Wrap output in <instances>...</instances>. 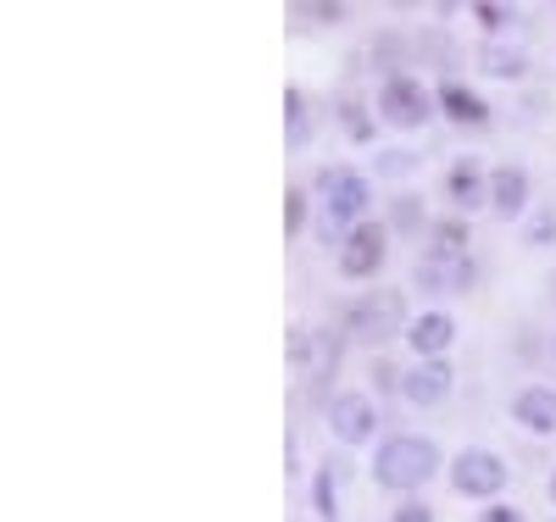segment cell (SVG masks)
<instances>
[{"label": "cell", "instance_id": "1", "mask_svg": "<svg viewBox=\"0 0 556 522\" xmlns=\"http://www.w3.org/2000/svg\"><path fill=\"white\" fill-rule=\"evenodd\" d=\"M434 467H440L434 440H412V434L379 445V461H374V472H379L384 489H417V484H429Z\"/></svg>", "mask_w": 556, "mask_h": 522}, {"label": "cell", "instance_id": "2", "mask_svg": "<svg viewBox=\"0 0 556 522\" xmlns=\"http://www.w3.org/2000/svg\"><path fill=\"white\" fill-rule=\"evenodd\" d=\"M323 195H329L323 201V233H329V245H334V233L367 212V178L351 173V167H329L323 173Z\"/></svg>", "mask_w": 556, "mask_h": 522}, {"label": "cell", "instance_id": "3", "mask_svg": "<svg viewBox=\"0 0 556 522\" xmlns=\"http://www.w3.org/2000/svg\"><path fill=\"white\" fill-rule=\"evenodd\" d=\"M345 322H351V334H362V340H395L406 328V306H401L395 290H379V295L356 301Z\"/></svg>", "mask_w": 556, "mask_h": 522}, {"label": "cell", "instance_id": "4", "mask_svg": "<svg viewBox=\"0 0 556 522\" xmlns=\"http://www.w3.org/2000/svg\"><path fill=\"white\" fill-rule=\"evenodd\" d=\"M451 489L456 495H501L506 489V467L490 450H462L451 467Z\"/></svg>", "mask_w": 556, "mask_h": 522}, {"label": "cell", "instance_id": "5", "mask_svg": "<svg viewBox=\"0 0 556 522\" xmlns=\"http://www.w3.org/2000/svg\"><path fill=\"white\" fill-rule=\"evenodd\" d=\"M417 283L434 295H462L473 283V256H451V251H424L417 256Z\"/></svg>", "mask_w": 556, "mask_h": 522}, {"label": "cell", "instance_id": "6", "mask_svg": "<svg viewBox=\"0 0 556 522\" xmlns=\"http://www.w3.org/2000/svg\"><path fill=\"white\" fill-rule=\"evenodd\" d=\"M429 89L424 84H417V78H390L384 84V94H379V112L395 123V128H417V123H424L429 117Z\"/></svg>", "mask_w": 556, "mask_h": 522}, {"label": "cell", "instance_id": "7", "mask_svg": "<svg viewBox=\"0 0 556 522\" xmlns=\"http://www.w3.org/2000/svg\"><path fill=\"white\" fill-rule=\"evenodd\" d=\"M374 400L367 395H334V406H329V429H334V440H345V445H367L374 440Z\"/></svg>", "mask_w": 556, "mask_h": 522}, {"label": "cell", "instance_id": "8", "mask_svg": "<svg viewBox=\"0 0 556 522\" xmlns=\"http://www.w3.org/2000/svg\"><path fill=\"white\" fill-rule=\"evenodd\" d=\"M379 262H384V228L362 222L351 240L340 245V272L345 278H367V272H379Z\"/></svg>", "mask_w": 556, "mask_h": 522}, {"label": "cell", "instance_id": "9", "mask_svg": "<svg viewBox=\"0 0 556 522\" xmlns=\"http://www.w3.org/2000/svg\"><path fill=\"white\" fill-rule=\"evenodd\" d=\"M401 395L412 406H440L451 395V367L445 361H417L406 378H401Z\"/></svg>", "mask_w": 556, "mask_h": 522}, {"label": "cell", "instance_id": "10", "mask_svg": "<svg viewBox=\"0 0 556 522\" xmlns=\"http://www.w3.org/2000/svg\"><path fill=\"white\" fill-rule=\"evenodd\" d=\"M451 340H456V322H451L445 311H429V317L406 322V345L417 351V361H434V356H440Z\"/></svg>", "mask_w": 556, "mask_h": 522}, {"label": "cell", "instance_id": "11", "mask_svg": "<svg viewBox=\"0 0 556 522\" xmlns=\"http://www.w3.org/2000/svg\"><path fill=\"white\" fill-rule=\"evenodd\" d=\"M490 206H495L501 217H518V212L529 206V173H523V167H495V178H490Z\"/></svg>", "mask_w": 556, "mask_h": 522}, {"label": "cell", "instance_id": "12", "mask_svg": "<svg viewBox=\"0 0 556 522\" xmlns=\"http://www.w3.org/2000/svg\"><path fill=\"white\" fill-rule=\"evenodd\" d=\"M513 417L534 434H556V390H523L513 400Z\"/></svg>", "mask_w": 556, "mask_h": 522}, {"label": "cell", "instance_id": "13", "mask_svg": "<svg viewBox=\"0 0 556 522\" xmlns=\"http://www.w3.org/2000/svg\"><path fill=\"white\" fill-rule=\"evenodd\" d=\"M445 189H451V201H456L462 212L484 206V173H479L473 162H456V167L445 173Z\"/></svg>", "mask_w": 556, "mask_h": 522}, {"label": "cell", "instance_id": "14", "mask_svg": "<svg viewBox=\"0 0 556 522\" xmlns=\"http://www.w3.org/2000/svg\"><path fill=\"white\" fill-rule=\"evenodd\" d=\"M440 106H445L456 123H484V117H490L479 94H473V89H462V84H445V89H440Z\"/></svg>", "mask_w": 556, "mask_h": 522}, {"label": "cell", "instance_id": "15", "mask_svg": "<svg viewBox=\"0 0 556 522\" xmlns=\"http://www.w3.org/2000/svg\"><path fill=\"white\" fill-rule=\"evenodd\" d=\"M429 251H451V256H468V222H434V245Z\"/></svg>", "mask_w": 556, "mask_h": 522}, {"label": "cell", "instance_id": "16", "mask_svg": "<svg viewBox=\"0 0 556 522\" xmlns=\"http://www.w3.org/2000/svg\"><path fill=\"white\" fill-rule=\"evenodd\" d=\"M484 67L495 73V78H523L529 67H523V51H501V44H490L484 51Z\"/></svg>", "mask_w": 556, "mask_h": 522}, {"label": "cell", "instance_id": "17", "mask_svg": "<svg viewBox=\"0 0 556 522\" xmlns=\"http://www.w3.org/2000/svg\"><path fill=\"white\" fill-rule=\"evenodd\" d=\"M285 128H290V145H306V133H312V128H306V101H301L295 89L285 94Z\"/></svg>", "mask_w": 556, "mask_h": 522}, {"label": "cell", "instance_id": "18", "mask_svg": "<svg viewBox=\"0 0 556 522\" xmlns=\"http://www.w3.org/2000/svg\"><path fill=\"white\" fill-rule=\"evenodd\" d=\"M317 511L334 522V472H323V479H317Z\"/></svg>", "mask_w": 556, "mask_h": 522}, {"label": "cell", "instance_id": "19", "mask_svg": "<svg viewBox=\"0 0 556 522\" xmlns=\"http://www.w3.org/2000/svg\"><path fill=\"white\" fill-rule=\"evenodd\" d=\"M395 522H434V517H429V506L406 500V506H395Z\"/></svg>", "mask_w": 556, "mask_h": 522}, {"label": "cell", "instance_id": "20", "mask_svg": "<svg viewBox=\"0 0 556 522\" xmlns=\"http://www.w3.org/2000/svg\"><path fill=\"white\" fill-rule=\"evenodd\" d=\"M301 217H306V206H301V195L290 189V201H285V228L295 233V228H301Z\"/></svg>", "mask_w": 556, "mask_h": 522}, {"label": "cell", "instance_id": "21", "mask_svg": "<svg viewBox=\"0 0 556 522\" xmlns=\"http://www.w3.org/2000/svg\"><path fill=\"white\" fill-rule=\"evenodd\" d=\"M473 12H479V17L490 23V28H506V17H513V12H506V7H473Z\"/></svg>", "mask_w": 556, "mask_h": 522}, {"label": "cell", "instance_id": "22", "mask_svg": "<svg viewBox=\"0 0 556 522\" xmlns=\"http://www.w3.org/2000/svg\"><path fill=\"white\" fill-rule=\"evenodd\" d=\"M484 522H523V517H518V511H513V506H495V511H490V517H484Z\"/></svg>", "mask_w": 556, "mask_h": 522}, {"label": "cell", "instance_id": "23", "mask_svg": "<svg viewBox=\"0 0 556 522\" xmlns=\"http://www.w3.org/2000/svg\"><path fill=\"white\" fill-rule=\"evenodd\" d=\"M551 500H556V479H551Z\"/></svg>", "mask_w": 556, "mask_h": 522}]
</instances>
